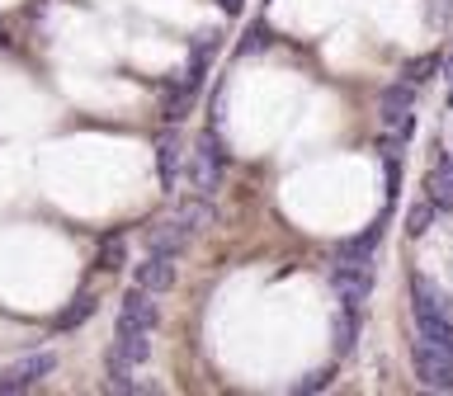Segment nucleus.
Masks as SVG:
<instances>
[{"label": "nucleus", "instance_id": "4468645a", "mask_svg": "<svg viewBox=\"0 0 453 396\" xmlns=\"http://www.w3.org/2000/svg\"><path fill=\"white\" fill-rule=\"evenodd\" d=\"M354 335H359V311L340 307V316H335V354H349L354 349Z\"/></svg>", "mask_w": 453, "mask_h": 396}, {"label": "nucleus", "instance_id": "ddd939ff", "mask_svg": "<svg viewBox=\"0 0 453 396\" xmlns=\"http://www.w3.org/2000/svg\"><path fill=\"white\" fill-rule=\"evenodd\" d=\"M95 307H99V302H95V297H90V293H81V297H76V302H71V307L62 311V316H57V331H62V335H66V331H76V325H85V321H90V316H95Z\"/></svg>", "mask_w": 453, "mask_h": 396}, {"label": "nucleus", "instance_id": "9d476101", "mask_svg": "<svg viewBox=\"0 0 453 396\" xmlns=\"http://www.w3.org/2000/svg\"><path fill=\"white\" fill-rule=\"evenodd\" d=\"M184 246H189V232H184L175 217L147 226V250H156V255H180Z\"/></svg>", "mask_w": 453, "mask_h": 396}, {"label": "nucleus", "instance_id": "20e7f679", "mask_svg": "<svg viewBox=\"0 0 453 396\" xmlns=\"http://www.w3.org/2000/svg\"><path fill=\"white\" fill-rule=\"evenodd\" d=\"M411 123H416V85H388L382 90V133H388V147L392 141H406Z\"/></svg>", "mask_w": 453, "mask_h": 396}, {"label": "nucleus", "instance_id": "f8f14e48", "mask_svg": "<svg viewBox=\"0 0 453 396\" xmlns=\"http://www.w3.org/2000/svg\"><path fill=\"white\" fill-rule=\"evenodd\" d=\"M175 222H180L184 232H189V236H194V232H203V226L212 222V208H208V198H203V194L184 198V203L175 208Z\"/></svg>", "mask_w": 453, "mask_h": 396}, {"label": "nucleus", "instance_id": "a211bd4d", "mask_svg": "<svg viewBox=\"0 0 453 396\" xmlns=\"http://www.w3.org/2000/svg\"><path fill=\"white\" fill-rule=\"evenodd\" d=\"M434 212H439V208L430 203V198L411 208V212H406V236H425V232H430V217H434Z\"/></svg>", "mask_w": 453, "mask_h": 396}, {"label": "nucleus", "instance_id": "5701e85b", "mask_svg": "<svg viewBox=\"0 0 453 396\" xmlns=\"http://www.w3.org/2000/svg\"><path fill=\"white\" fill-rule=\"evenodd\" d=\"M265 5H269V0H265Z\"/></svg>", "mask_w": 453, "mask_h": 396}, {"label": "nucleus", "instance_id": "dca6fc26", "mask_svg": "<svg viewBox=\"0 0 453 396\" xmlns=\"http://www.w3.org/2000/svg\"><path fill=\"white\" fill-rule=\"evenodd\" d=\"M269 42H274V34H269V24L265 19H255L250 28H246V38H241V57H250V52H260V48H269Z\"/></svg>", "mask_w": 453, "mask_h": 396}, {"label": "nucleus", "instance_id": "412c9836", "mask_svg": "<svg viewBox=\"0 0 453 396\" xmlns=\"http://www.w3.org/2000/svg\"><path fill=\"white\" fill-rule=\"evenodd\" d=\"M218 5H222L226 14H236V10H241V0H218Z\"/></svg>", "mask_w": 453, "mask_h": 396}, {"label": "nucleus", "instance_id": "1a4fd4ad", "mask_svg": "<svg viewBox=\"0 0 453 396\" xmlns=\"http://www.w3.org/2000/svg\"><path fill=\"white\" fill-rule=\"evenodd\" d=\"M180 161H184V141H180L175 127H165L161 141H156V170H161V189H175Z\"/></svg>", "mask_w": 453, "mask_h": 396}, {"label": "nucleus", "instance_id": "6e6552de", "mask_svg": "<svg viewBox=\"0 0 453 396\" xmlns=\"http://www.w3.org/2000/svg\"><path fill=\"white\" fill-rule=\"evenodd\" d=\"M175 264H180V255H156V250H147V260L137 264V288L165 293L170 283H175Z\"/></svg>", "mask_w": 453, "mask_h": 396}, {"label": "nucleus", "instance_id": "0eeeda50", "mask_svg": "<svg viewBox=\"0 0 453 396\" xmlns=\"http://www.w3.org/2000/svg\"><path fill=\"white\" fill-rule=\"evenodd\" d=\"M156 293L147 288H133L119 297V331H156V321H161V307L151 302Z\"/></svg>", "mask_w": 453, "mask_h": 396}, {"label": "nucleus", "instance_id": "423d86ee", "mask_svg": "<svg viewBox=\"0 0 453 396\" xmlns=\"http://www.w3.org/2000/svg\"><path fill=\"white\" fill-rule=\"evenodd\" d=\"M57 368V354H28V359L19 363H10V368H0V392H28V387H38L42 377H48Z\"/></svg>", "mask_w": 453, "mask_h": 396}, {"label": "nucleus", "instance_id": "7ed1b4c3", "mask_svg": "<svg viewBox=\"0 0 453 396\" xmlns=\"http://www.w3.org/2000/svg\"><path fill=\"white\" fill-rule=\"evenodd\" d=\"M331 283H335L340 307L359 311L368 302V288H373V255H340L331 269Z\"/></svg>", "mask_w": 453, "mask_h": 396}, {"label": "nucleus", "instance_id": "aec40b11", "mask_svg": "<svg viewBox=\"0 0 453 396\" xmlns=\"http://www.w3.org/2000/svg\"><path fill=\"white\" fill-rule=\"evenodd\" d=\"M326 382H331V373H311L307 382H297V387H293V392H321V387H326Z\"/></svg>", "mask_w": 453, "mask_h": 396}, {"label": "nucleus", "instance_id": "4be33fe9", "mask_svg": "<svg viewBox=\"0 0 453 396\" xmlns=\"http://www.w3.org/2000/svg\"><path fill=\"white\" fill-rule=\"evenodd\" d=\"M449 104H453V57H449Z\"/></svg>", "mask_w": 453, "mask_h": 396}, {"label": "nucleus", "instance_id": "2eb2a0df", "mask_svg": "<svg viewBox=\"0 0 453 396\" xmlns=\"http://www.w3.org/2000/svg\"><path fill=\"white\" fill-rule=\"evenodd\" d=\"M189 104H194V90H184V85L175 80L165 90V123H180L184 113H189Z\"/></svg>", "mask_w": 453, "mask_h": 396}, {"label": "nucleus", "instance_id": "6ab92c4d", "mask_svg": "<svg viewBox=\"0 0 453 396\" xmlns=\"http://www.w3.org/2000/svg\"><path fill=\"white\" fill-rule=\"evenodd\" d=\"M434 66H439V57H420V62H411V66L402 71V80H406V85H425Z\"/></svg>", "mask_w": 453, "mask_h": 396}, {"label": "nucleus", "instance_id": "f3484780", "mask_svg": "<svg viewBox=\"0 0 453 396\" xmlns=\"http://www.w3.org/2000/svg\"><path fill=\"white\" fill-rule=\"evenodd\" d=\"M99 269H123L127 264V240L123 236H113V240H104L99 246V260H95Z\"/></svg>", "mask_w": 453, "mask_h": 396}, {"label": "nucleus", "instance_id": "f03ea898", "mask_svg": "<svg viewBox=\"0 0 453 396\" xmlns=\"http://www.w3.org/2000/svg\"><path fill=\"white\" fill-rule=\"evenodd\" d=\"M184 175H189V189L212 198L222 184V147H218V133H208L194 141V151H184Z\"/></svg>", "mask_w": 453, "mask_h": 396}, {"label": "nucleus", "instance_id": "f257e3e1", "mask_svg": "<svg viewBox=\"0 0 453 396\" xmlns=\"http://www.w3.org/2000/svg\"><path fill=\"white\" fill-rule=\"evenodd\" d=\"M151 359V331H119V339L109 345V387L113 392H133V373Z\"/></svg>", "mask_w": 453, "mask_h": 396}, {"label": "nucleus", "instance_id": "39448f33", "mask_svg": "<svg viewBox=\"0 0 453 396\" xmlns=\"http://www.w3.org/2000/svg\"><path fill=\"white\" fill-rule=\"evenodd\" d=\"M411 363H416L420 387H430V392H453V354L425 345V339L416 335V345H411Z\"/></svg>", "mask_w": 453, "mask_h": 396}, {"label": "nucleus", "instance_id": "9b49d317", "mask_svg": "<svg viewBox=\"0 0 453 396\" xmlns=\"http://www.w3.org/2000/svg\"><path fill=\"white\" fill-rule=\"evenodd\" d=\"M425 189H430V203L434 208H453V156L444 151L430 170V179H425Z\"/></svg>", "mask_w": 453, "mask_h": 396}]
</instances>
